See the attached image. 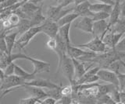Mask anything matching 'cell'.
Returning <instances> with one entry per match:
<instances>
[{"instance_id": "1", "label": "cell", "mask_w": 125, "mask_h": 104, "mask_svg": "<svg viewBox=\"0 0 125 104\" xmlns=\"http://www.w3.org/2000/svg\"><path fill=\"white\" fill-rule=\"evenodd\" d=\"M27 81L23 79L21 77L17 76V75H6L5 78L1 80V88L2 91V96L1 99L5 95H7L9 92H11L17 88H20V87L23 86L26 83Z\"/></svg>"}, {"instance_id": "2", "label": "cell", "mask_w": 125, "mask_h": 104, "mask_svg": "<svg viewBox=\"0 0 125 104\" xmlns=\"http://www.w3.org/2000/svg\"><path fill=\"white\" fill-rule=\"evenodd\" d=\"M60 69H61L63 75L69 80V82L72 83L75 79V69L72 57L69 56L68 54H65L61 62L58 64V72Z\"/></svg>"}, {"instance_id": "3", "label": "cell", "mask_w": 125, "mask_h": 104, "mask_svg": "<svg viewBox=\"0 0 125 104\" xmlns=\"http://www.w3.org/2000/svg\"><path fill=\"white\" fill-rule=\"evenodd\" d=\"M77 47H80L81 48H86L88 51H91L96 54H103L112 50V48L108 47L99 37H94L93 39H92L90 41L85 44H78Z\"/></svg>"}, {"instance_id": "4", "label": "cell", "mask_w": 125, "mask_h": 104, "mask_svg": "<svg viewBox=\"0 0 125 104\" xmlns=\"http://www.w3.org/2000/svg\"><path fill=\"white\" fill-rule=\"evenodd\" d=\"M41 33L40 26H33V27L30 28L28 30H27L26 32L22 33L21 37H19V39L17 40L15 47L18 48L21 50H23L27 45H28L30 41L32 40L38 33Z\"/></svg>"}, {"instance_id": "5", "label": "cell", "mask_w": 125, "mask_h": 104, "mask_svg": "<svg viewBox=\"0 0 125 104\" xmlns=\"http://www.w3.org/2000/svg\"><path fill=\"white\" fill-rule=\"evenodd\" d=\"M123 35H124L123 33L113 32L112 28L110 26H109L106 31L103 34V36L100 38L108 47H109L112 49H114L116 45L118 44V42L123 37Z\"/></svg>"}, {"instance_id": "6", "label": "cell", "mask_w": 125, "mask_h": 104, "mask_svg": "<svg viewBox=\"0 0 125 104\" xmlns=\"http://www.w3.org/2000/svg\"><path fill=\"white\" fill-rule=\"evenodd\" d=\"M40 27L41 33L45 34L49 37H56L60 30V26L57 22L49 18H46V20L40 26Z\"/></svg>"}, {"instance_id": "7", "label": "cell", "mask_w": 125, "mask_h": 104, "mask_svg": "<svg viewBox=\"0 0 125 104\" xmlns=\"http://www.w3.org/2000/svg\"><path fill=\"white\" fill-rule=\"evenodd\" d=\"M97 75L99 76L100 81H103V82L109 84H113L119 88V80L116 72L106 68H100L99 71L98 72Z\"/></svg>"}, {"instance_id": "8", "label": "cell", "mask_w": 125, "mask_h": 104, "mask_svg": "<svg viewBox=\"0 0 125 104\" xmlns=\"http://www.w3.org/2000/svg\"><path fill=\"white\" fill-rule=\"evenodd\" d=\"M26 60L30 61L31 64H33L34 70L32 72L34 75H38V74H40V73H43V72H50V64L49 62H46V61L34 58V57H30V56H27Z\"/></svg>"}, {"instance_id": "9", "label": "cell", "mask_w": 125, "mask_h": 104, "mask_svg": "<svg viewBox=\"0 0 125 104\" xmlns=\"http://www.w3.org/2000/svg\"><path fill=\"white\" fill-rule=\"evenodd\" d=\"M24 85L27 86H37L40 88H46L49 89H53V88H60V86H58L57 84L54 83L53 82H51L48 79H32L30 81H27Z\"/></svg>"}, {"instance_id": "10", "label": "cell", "mask_w": 125, "mask_h": 104, "mask_svg": "<svg viewBox=\"0 0 125 104\" xmlns=\"http://www.w3.org/2000/svg\"><path fill=\"white\" fill-rule=\"evenodd\" d=\"M94 21L90 16H82L75 24V28L87 33H92Z\"/></svg>"}, {"instance_id": "11", "label": "cell", "mask_w": 125, "mask_h": 104, "mask_svg": "<svg viewBox=\"0 0 125 104\" xmlns=\"http://www.w3.org/2000/svg\"><path fill=\"white\" fill-rule=\"evenodd\" d=\"M23 88L25 90L31 95V96H33L38 99H44L47 96H49L48 92H46L42 89V88L37 87V86H27V85H23V86L20 87V88Z\"/></svg>"}, {"instance_id": "12", "label": "cell", "mask_w": 125, "mask_h": 104, "mask_svg": "<svg viewBox=\"0 0 125 104\" xmlns=\"http://www.w3.org/2000/svg\"><path fill=\"white\" fill-rule=\"evenodd\" d=\"M91 2L90 1H86L81 3L79 5H77L74 7L73 11L77 14H79L80 16H90L92 17L94 16L95 12H92L90 9Z\"/></svg>"}, {"instance_id": "13", "label": "cell", "mask_w": 125, "mask_h": 104, "mask_svg": "<svg viewBox=\"0 0 125 104\" xmlns=\"http://www.w3.org/2000/svg\"><path fill=\"white\" fill-rule=\"evenodd\" d=\"M108 27H109V21H106V20L94 21L92 34L94 35V37H101L103 36V34L106 31Z\"/></svg>"}, {"instance_id": "14", "label": "cell", "mask_w": 125, "mask_h": 104, "mask_svg": "<svg viewBox=\"0 0 125 104\" xmlns=\"http://www.w3.org/2000/svg\"><path fill=\"white\" fill-rule=\"evenodd\" d=\"M121 1L120 0H115V3L113 5V9L110 13V16L109 18V26L114 25L121 16Z\"/></svg>"}, {"instance_id": "15", "label": "cell", "mask_w": 125, "mask_h": 104, "mask_svg": "<svg viewBox=\"0 0 125 104\" xmlns=\"http://www.w3.org/2000/svg\"><path fill=\"white\" fill-rule=\"evenodd\" d=\"M72 59L74 64V69H75V80H78L85 74L89 68L92 67V64L86 67L85 64L83 62H81V61H78V59L73 58V57H72Z\"/></svg>"}, {"instance_id": "16", "label": "cell", "mask_w": 125, "mask_h": 104, "mask_svg": "<svg viewBox=\"0 0 125 104\" xmlns=\"http://www.w3.org/2000/svg\"><path fill=\"white\" fill-rule=\"evenodd\" d=\"M4 36L6 40V43L7 46L8 52H9V55L12 54V51L16 46V42H17V37L19 35L18 32H13L10 33L9 34H5V33H1Z\"/></svg>"}, {"instance_id": "17", "label": "cell", "mask_w": 125, "mask_h": 104, "mask_svg": "<svg viewBox=\"0 0 125 104\" xmlns=\"http://www.w3.org/2000/svg\"><path fill=\"white\" fill-rule=\"evenodd\" d=\"M71 27V24H66L62 26H60V30H59L58 35L60 36L65 43L67 45V48L71 45V42H70V30Z\"/></svg>"}, {"instance_id": "18", "label": "cell", "mask_w": 125, "mask_h": 104, "mask_svg": "<svg viewBox=\"0 0 125 104\" xmlns=\"http://www.w3.org/2000/svg\"><path fill=\"white\" fill-rule=\"evenodd\" d=\"M31 23V26H41L43 23L45 22L46 20V17L44 16V15L42 13V9L40 7L36 12H35L31 17L30 18Z\"/></svg>"}, {"instance_id": "19", "label": "cell", "mask_w": 125, "mask_h": 104, "mask_svg": "<svg viewBox=\"0 0 125 104\" xmlns=\"http://www.w3.org/2000/svg\"><path fill=\"white\" fill-rule=\"evenodd\" d=\"M113 5L107 4V3L100 2V3H94L90 5V9L92 12H106L110 13L113 9Z\"/></svg>"}, {"instance_id": "20", "label": "cell", "mask_w": 125, "mask_h": 104, "mask_svg": "<svg viewBox=\"0 0 125 104\" xmlns=\"http://www.w3.org/2000/svg\"><path fill=\"white\" fill-rule=\"evenodd\" d=\"M79 14H77V13H75L74 11L73 12H70L67 14H66L65 16H63L62 18H60V20L57 21V24L59 25V26H62L66 24H72V23L77 20V19L79 17Z\"/></svg>"}, {"instance_id": "21", "label": "cell", "mask_w": 125, "mask_h": 104, "mask_svg": "<svg viewBox=\"0 0 125 104\" xmlns=\"http://www.w3.org/2000/svg\"><path fill=\"white\" fill-rule=\"evenodd\" d=\"M62 8H63V7H62L60 5L49 6L46 11V14H47L46 18L52 19V20L57 22L59 19V16H60V13Z\"/></svg>"}, {"instance_id": "22", "label": "cell", "mask_w": 125, "mask_h": 104, "mask_svg": "<svg viewBox=\"0 0 125 104\" xmlns=\"http://www.w3.org/2000/svg\"><path fill=\"white\" fill-rule=\"evenodd\" d=\"M15 75H17V76L21 77V78L25 79L27 82V81H30V80H32V79H35V75L33 72H28L25 71L24 69H23L21 67H20L19 65L16 64L15 66V72H14Z\"/></svg>"}, {"instance_id": "23", "label": "cell", "mask_w": 125, "mask_h": 104, "mask_svg": "<svg viewBox=\"0 0 125 104\" xmlns=\"http://www.w3.org/2000/svg\"><path fill=\"white\" fill-rule=\"evenodd\" d=\"M31 27H32V26H31V23L30 19L21 18V21H20L18 25L16 26L15 28L17 30V32H18V33L21 35L22 33L26 32L27 30H28Z\"/></svg>"}, {"instance_id": "24", "label": "cell", "mask_w": 125, "mask_h": 104, "mask_svg": "<svg viewBox=\"0 0 125 104\" xmlns=\"http://www.w3.org/2000/svg\"><path fill=\"white\" fill-rule=\"evenodd\" d=\"M113 31L119 33H125V18L120 17L114 25L111 26Z\"/></svg>"}, {"instance_id": "25", "label": "cell", "mask_w": 125, "mask_h": 104, "mask_svg": "<svg viewBox=\"0 0 125 104\" xmlns=\"http://www.w3.org/2000/svg\"><path fill=\"white\" fill-rule=\"evenodd\" d=\"M96 101H97L96 102L97 103H104V104L116 103L109 93L104 94V95H102V96H99L97 97V99H96Z\"/></svg>"}, {"instance_id": "26", "label": "cell", "mask_w": 125, "mask_h": 104, "mask_svg": "<svg viewBox=\"0 0 125 104\" xmlns=\"http://www.w3.org/2000/svg\"><path fill=\"white\" fill-rule=\"evenodd\" d=\"M19 103H21V104H37V103L42 104V101L41 99L33 97V96H30V97H27V98L21 99L19 101Z\"/></svg>"}, {"instance_id": "27", "label": "cell", "mask_w": 125, "mask_h": 104, "mask_svg": "<svg viewBox=\"0 0 125 104\" xmlns=\"http://www.w3.org/2000/svg\"><path fill=\"white\" fill-rule=\"evenodd\" d=\"M110 16V13L106 12H95L94 16L92 17L93 21H98L102 20H107Z\"/></svg>"}, {"instance_id": "28", "label": "cell", "mask_w": 125, "mask_h": 104, "mask_svg": "<svg viewBox=\"0 0 125 104\" xmlns=\"http://www.w3.org/2000/svg\"><path fill=\"white\" fill-rule=\"evenodd\" d=\"M8 20H10L11 25L13 26V27H16V26L18 25L20 21H21V16H20L17 13L13 12L9 16V17H8Z\"/></svg>"}, {"instance_id": "29", "label": "cell", "mask_w": 125, "mask_h": 104, "mask_svg": "<svg viewBox=\"0 0 125 104\" xmlns=\"http://www.w3.org/2000/svg\"><path fill=\"white\" fill-rule=\"evenodd\" d=\"M60 92L62 96H72L73 93V88L72 84L70 83V85H67V86H61Z\"/></svg>"}, {"instance_id": "30", "label": "cell", "mask_w": 125, "mask_h": 104, "mask_svg": "<svg viewBox=\"0 0 125 104\" xmlns=\"http://www.w3.org/2000/svg\"><path fill=\"white\" fill-rule=\"evenodd\" d=\"M116 74L119 80V90L120 92H125V74L120 72Z\"/></svg>"}, {"instance_id": "31", "label": "cell", "mask_w": 125, "mask_h": 104, "mask_svg": "<svg viewBox=\"0 0 125 104\" xmlns=\"http://www.w3.org/2000/svg\"><path fill=\"white\" fill-rule=\"evenodd\" d=\"M15 66H16V64L14 63V61H13V62L10 63V64H8L7 66L3 69L4 72H5V75H13L14 72H15Z\"/></svg>"}, {"instance_id": "32", "label": "cell", "mask_w": 125, "mask_h": 104, "mask_svg": "<svg viewBox=\"0 0 125 104\" xmlns=\"http://www.w3.org/2000/svg\"><path fill=\"white\" fill-rule=\"evenodd\" d=\"M46 46L48 47V48L52 50V51H56L57 47V41L56 37H49V40L46 43Z\"/></svg>"}, {"instance_id": "33", "label": "cell", "mask_w": 125, "mask_h": 104, "mask_svg": "<svg viewBox=\"0 0 125 104\" xmlns=\"http://www.w3.org/2000/svg\"><path fill=\"white\" fill-rule=\"evenodd\" d=\"M73 99L71 97V96H62L60 99L57 100V103L60 104H70L73 103Z\"/></svg>"}, {"instance_id": "34", "label": "cell", "mask_w": 125, "mask_h": 104, "mask_svg": "<svg viewBox=\"0 0 125 104\" xmlns=\"http://www.w3.org/2000/svg\"><path fill=\"white\" fill-rule=\"evenodd\" d=\"M17 2L18 0H5L4 2H1V9L9 8V7L13 6Z\"/></svg>"}, {"instance_id": "35", "label": "cell", "mask_w": 125, "mask_h": 104, "mask_svg": "<svg viewBox=\"0 0 125 104\" xmlns=\"http://www.w3.org/2000/svg\"><path fill=\"white\" fill-rule=\"evenodd\" d=\"M114 49L117 51L125 52V36L121 38L120 40L118 42V44L116 45Z\"/></svg>"}, {"instance_id": "36", "label": "cell", "mask_w": 125, "mask_h": 104, "mask_svg": "<svg viewBox=\"0 0 125 104\" xmlns=\"http://www.w3.org/2000/svg\"><path fill=\"white\" fill-rule=\"evenodd\" d=\"M42 104H56L57 103V99L52 97V96H47L46 98L42 100Z\"/></svg>"}, {"instance_id": "37", "label": "cell", "mask_w": 125, "mask_h": 104, "mask_svg": "<svg viewBox=\"0 0 125 104\" xmlns=\"http://www.w3.org/2000/svg\"><path fill=\"white\" fill-rule=\"evenodd\" d=\"M58 5H60L62 7H66L68 5L71 4L72 2H74V0H57Z\"/></svg>"}, {"instance_id": "38", "label": "cell", "mask_w": 125, "mask_h": 104, "mask_svg": "<svg viewBox=\"0 0 125 104\" xmlns=\"http://www.w3.org/2000/svg\"><path fill=\"white\" fill-rule=\"evenodd\" d=\"M120 8H121V16L120 17L125 18V0H123V1L121 2Z\"/></svg>"}, {"instance_id": "39", "label": "cell", "mask_w": 125, "mask_h": 104, "mask_svg": "<svg viewBox=\"0 0 125 104\" xmlns=\"http://www.w3.org/2000/svg\"><path fill=\"white\" fill-rule=\"evenodd\" d=\"M96 1H99L100 2L107 3V4H110V5H114V3H115L114 0H96Z\"/></svg>"}, {"instance_id": "40", "label": "cell", "mask_w": 125, "mask_h": 104, "mask_svg": "<svg viewBox=\"0 0 125 104\" xmlns=\"http://www.w3.org/2000/svg\"><path fill=\"white\" fill-rule=\"evenodd\" d=\"M120 103H125V92H120Z\"/></svg>"}, {"instance_id": "41", "label": "cell", "mask_w": 125, "mask_h": 104, "mask_svg": "<svg viewBox=\"0 0 125 104\" xmlns=\"http://www.w3.org/2000/svg\"><path fill=\"white\" fill-rule=\"evenodd\" d=\"M86 1H90V0H74V4H75V6H77Z\"/></svg>"}, {"instance_id": "42", "label": "cell", "mask_w": 125, "mask_h": 104, "mask_svg": "<svg viewBox=\"0 0 125 104\" xmlns=\"http://www.w3.org/2000/svg\"><path fill=\"white\" fill-rule=\"evenodd\" d=\"M120 61H121V64H122V67L124 68V70H125V61H124L123 59H121Z\"/></svg>"}]
</instances>
